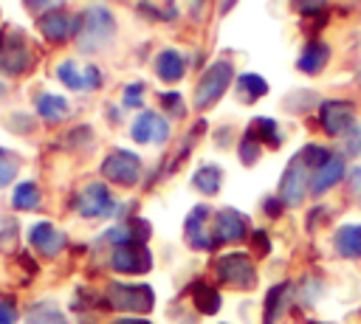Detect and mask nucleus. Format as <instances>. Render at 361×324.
Instances as JSON below:
<instances>
[{"label": "nucleus", "instance_id": "nucleus-1", "mask_svg": "<svg viewBox=\"0 0 361 324\" xmlns=\"http://www.w3.org/2000/svg\"><path fill=\"white\" fill-rule=\"evenodd\" d=\"M107 304L124 313H149L155 304V293L147 285H107Z\"/></svg>", "mask_w": 361, "mask_h": 324}, {"label": "nucleus", "instance_id": "nucleus-2", "mask_svg": "<svg viewBox=\"0 0 361 324\" xmlns=\"http://www.w3.org/2000/svg\"><path fill=\"white\" fill-rule=\"evenodd\" d=\"M79 25H82V34H79L82 51H96V48H102V45L113 37V31H116V23H113L110 11L102 8V6L87 8V14L79 20Z\"/></svg>", "mask_w": 361, "mask_h": 324}, {"label": "nucleus", "instance_id": "nucleus-3", "mask_svg": "<svg viewBox=\"0 0 361 324\" xmlns=\"http://www.w3.org/2000/svg\"><path fill=\"white\" fill-rule=\"evenodd\" d=\"M231 76H234V70H231V65L228 62H214L206 73H203V79L197 82V87H195V107H209V104H214L223 93H226V87L231 85Z\"/></svg>", "mask_w": 361, "mask_h": 324}, {"label": "nucleus", "instance_id": "nucleus-4", "mask_svg": "<svg viewBox=\"0 0 361 324\" xmlns=\"http://www.w3.org/2000/svg\"><path fill=\"white\" fill-rule=\"evenodd\" d=\"M217 276L240 290H251L257 285V270L248 254H226L217 259Z\"/></svg>", "mask_w": 361, "mask_h": 324}, {"label": "nucleus", "instance_id": "nucleus-5", "mask_svg": "<svg viewBox=\"0 0 361 324\" xmlns=\"http://www.w3.org/2000/svg\"><path fill=\"white\" fill-rule=\"evenodd\" d=\"M102 175L118 186H135L141 177V161L127 149H116L102 161Z\"/></svg>", "mask_w": 361, "mask_h": 324}, {"label": "nucleus", "instance_id": "nucleus-6", "mask_svg": "<svg viewBox=\"0 0 361 324\" xmlns=\"http://www.w3.org/2000/svg\"><path fill=\"white\" fill-rule=\"evenodd\" d=\"M149 262H152V256H149L147 245L135 242V239L118 242L113 256H110V265L118 273H144V270H149Z\"/></svg>", "mask_w": 361, "mask_h": 324}, {"label": "nucleus", "instance_id": "nucleus-7", "mask_svg": "<svg viewBox=\"0 0 361 324\" xmlns=\"http://www.w3.org/2000/svg\"><path fill=\"white\" fill-rule=\"evenodd\" d=\"M76 208H79L82 217H107V214H113L116 200H113L110 189H107L102 180H93V183H87V186L79 192Z\"/></svg>", "mask_w": 361, "mask_h": 324}, {"label": "nucleus", "instance_id": "nucleus-8", "mask_svg": "<svg viewBox=\"0 0 361 324\" xmlns=\"http://www.w3.org/2000/svg\"><path fill=\"white\" fill-rule=\"evenodd\" d=\"M305 180H307L305 163H302V158L296 155V158L288 163V169L282 172V180H279V200H285L288 206H299L302 197H305Z\"/></svg>", "mask_w": 361, "mask_h": 324}, {"label": "nucleus", "instance_id": "nucleus-9", "mask_svg": "<svg viewBox=\"0 0 361 324\" xmlns=\"http://www.w3.org/2000/svg\"><path fill=\"white\" fill-rule=\"evenodd\" d=\"M245 237V217L234 208H223L214 214V225H212V239L217 242H237Z\"/></svg>", "mask_w": 361, "mask_h": 324}, {"label": "nucleus", "instance_id": "nucleus-10", "mask_svg": "<svg viewBox=\"0 0 361 324\" xmlns=\"http://www.w3.org/2000/svg\"><path fill=\"white\" fill-rule=\"evenodd\" d=\"M166 135H169V124L152 110L141 113L133 121V138L138 144H161V141H166Z\"/></svg>", "mask_w": 361, "mask_h": 324}, {"label": "nucleus", "instance_id": "nucleus-11", "mask_svg": "<svg viewBox=\"0 0 361 324\" xmlns=\"http://www.w3.org/2000/svg\"><path fill=\"white\" fill-rule=\"evenodd\" d=\"M31 65V54H28V48L20 42V37H6V34H0V68L6 70V73H23L25 68Z\"/></svg>", "mask_w": 361, "mask_h": 324}, {"label": "nucleus", "instance_id": "nucleus-12", "mask_svg": "<svg viewBox=\"0 0 361 324\" xmlns=\"http://www.w3.org/2000/svg\"><path fill=\"white\" fill-rule=\"evenodd\" d=\"M209 217H212V211L206 206H195L186 217V239L200 251H209L214 245V239L209 234Z\"/></svg>", "mask_w": 361, "mask_h": 324}, {"label": "nucleus", "instance_id": "nucleus-13", "mask_svg": "<svg viewBox=\"0 0 361 324\" xmlns=\"http://www.w3.org/2000/svg\"><path fill=\"white\" fill-rule=\"evenodd\" d=\"M28 239H31V245H34L39 254H45V256H54V254H59V251L65 248V234L56 231L48 220L34 223L31 231H28Z\"/></svg>", "mask_w": 361, "mask_h": 324}, {"label": "nucleus", "instance_id": "nucleus-14", "mask_svg": "<svg viewBox=\"0 0 361 324\" xmlns=\"http://www.w3.org/2000/svg\"><path fill=\"white\" fill-rule=\"evenodd\" d=\"M56 76H59L68 87H73V90H93V87L102 85V76H99V70H96L93 65H87L85 70H79L76 62H62V65L56 68Z\"/></svg>", "mask_w": 361, "mask_h": 324}, {"label": "nucleus", "instance_id": "nucleus-15", "mask_svg": "<svg viewBox=\"0 0 361 324\" xmlns=\"http://www.w3.org/2000/svg\"><path fill=\"white\" fill-rule=\"evenodd\" d=\"M322 127L330 135H341L353 127V107L347 101H324L322 104Z\"/></svg>", "mask_w": 361, "mask_h": 324}, {"label": "nucleus", "instance_id": "nucleus-16", "mask_svg": "<svg viewBox=\"0 0 361 324\" xmlns=\"http://www.w3.org/2000/svg\"><path fill=\"white\" fill-rule=\"evenodd\" d=\"M333 245H336V251H338L341 256L358 259V256H361V225H355V223L341 225V228L336 231V237H333Z\"/></svg>", "mask_w": 361, "mask_h": 324}, {"label": "nucleus", "instance_id": "nucleus-17", "mask_svg": "<svg viewBox=\"0 0 361 324\" xmlns=\"http://www.w3.org/2000/svg\"><path fill=\"white\" fill-rule=\"evenodd\" d=\"M341 175H344V161H341V158H330L327 163H322V166L316 169V175H313V183H310L313 194H322L324 189L336 186V183L341 180Z\"/></svg>", "mask_w": 361, "mask_h": 324}, {"label": "nucleus", "instance_id": "nucleus-18", "mask_svg": "<svg viewBox=\"0 0 361 324\" xmlns=\"http://www.w3.org/2000/svg\"><path fill=\"white\" fill-rule=\"evenodd\" d=\"M155 70L164 82H178L183 76L186 65H183V56L178 51H161L158 59H155Z\"/></svg>", "mask_w": 361, "mask_h": 324}, {"label": "nucleus", "instance_id": "nucleus-19", "mask_svg": "<svg viewBox=\"0 0 361 324\" xmlns=\"http://www.w3.org/2000/svg\"><path fill=\"white\" fill-rule=\"evenodd\" d=\"M71 28H73V23H71V17L68 14H62V11H51V14H45V17H39V31L48 37V39H65L68 34H71Z\"/></svg>", "mask_w": 361, "mask_h": 324}, {"label": "nucleus", "instance_id": "nucleus-20", "mask_svg": "<svg viewBox=\"0 0 361 324\" xmlns=\"http://www.w3.org/2000/svg\"><path fill=\"white\" fill-rule=\"evenodd\" d=\"M327 56H330L327 45L319 42V39H313V42L305 45V51H302V56H299V70H305V73H319L322 65L327 62Z\"/></svg>", "mask_w": 361, "mask_h": 324}, {"label": "nucleus", "instance_id": "nucleus-21", "mask_svg": "<svg viewBox=\"0 0 361 324\" xmlns=\"http://www.w3.org/2000/svg\"><path fill=\"white\" fill-rule=\"evenodd\" d=\"M265 93H268V82H265L262 76H257V73H243V76L237 79V99H240V101L251 104V101H257V99L265 96Z\"/></svg>", "mask_w": 361, "mask_h": 324}, {"label": "nucleus", "instance_id": "nucleus-22", "mask_svg": "<svg viewBox=\"0 0 361 324\" xmlns=\"http://www.w3.org/2000/svg\"><path fill=\"white\" fill-rule=\"evenodd\" d=\"M37 113L45 118V121H62L68 116V101L62 96H54V93H42L37 99Z\"/></svg>", "mask_w": 361, "mask_h": 324}, {"label": "nucleus", "instance_id": "nucleus-23", "mask_svg": "<svg viewBox=\"0 0 361 324\" xmlns=\"http://www.w3.org/2000/svg\"><path fill=\"white\" fill-rule=\"evenodd\" d=\"M28 324H68V318L62 316V310L51 301H39L28 310Z\"/></svg>", "mask_w": 361, "mask_h": 324}, {"label": "nucleus", "instance_id": "nucleus-24", "mask_svg": "<svg viewBox=\"0 0 361 324\" xmlns=\"http://www.w3.org/2000/svg\"><path fill=\"white\" fill-rule=\"evenodd\" d=\"M192 299H195V307H197L200 313H206V316H214L217 307H220V296H217V290L209 287L206 282H197V285L192 287Z\"/></svg>", "mask_w": 361, "mask_h": 324}, {"label": "nucleus", "instance_id": "nucleus-25", "mask_svg": "<svg viewBox=\"0 0 361 324\" xmlns=\"http://www.w3.org/2000/svg\"><path fill=\"white\" fill-rule=\"evenodd\" d=\"M220 180H223V172L217 166H200L195 175H192V183L197 192L203 194H214L220 189Z\"/></svg>", "mask_w": 361, "mask_h": 324}, {"label": "nucleus", "instance_id": "nucleus-26", "mask_svg": "<svg viewBox=\"0 0 361 324\" xmlns=\"http://www.w3.org/2000/svg\"><path fill=\"white\" fill-rule=\"evenodd\" d=\"M285 299H288V285H274L265 296V324H274L282 310H285Z\"/></svg>", "mask_w": 361, "mask_h": 324}, {"label": "nucleus", "instance_id": "nucleus-27", "mask_svg": "<svg viewBox=\"0 0 361 324\" xmlns=\"http://www.w3.org/2000/svg\"><path fill=\"white\" fill-rule=\"evenodd\" d=\"M248 135H251L254 141H268L271 147H279V141H282V138H279V130H276V124H274L271 118H254Z\"/></svg>", "mask_w": 361, "mask_h": 324}, {"label": "nucleus", "instance_id": "nucleus-28", "mask_svg": "<svg viewBox=\"0 0 361 324\" xmlns=\"http://www.w3.org/2000/svg\"><path fill=\"white\" fill-rule=\"evenodd\" d=\"M14 208H20V211H31V208H37L39 206V189L34 186V183H20L17 189H14Z\"/></svg>", "mask_w": 361, "mask_h": 324}, {"label": "nucleus", "instance_id": "nucleus-29", "mask_svg": "<svg viewBox=\"0 0 361 324\" xmlns=\"http://www.w3.org/2000/svg\"><path fill=\"white\" fill-rule=\"evenodd\" d=\"M299 158H302V163H305V166H322V163H327L333 155H330L327 149L316 147V144H307V147L299 152Z\"/></svg>", "mask_w": 361, "mask_h": 324}, {"label": "nucleus", "instance_id": "nucleus-30", "mask_svg": "<svg viewBox=\"0 0 361 324\" xmlns=\"http://www.w3.org/2000/svg\"><path fill=\"white\" fill-rule=\"evenodd\" d=\"M14 175H17V158L0 149V189L8 186L14 180Z\"/></svg>", "mask_w": 361, "mask_h": 324}, {"label": "nucleus", "instance_id": "nucleus-31", "mask_svg": "<svg viewBox=\"0 0 361 324\" xmlns=\"http://www.w3.org/2000/svg\"><path fill=\"white\" fill-rule=\"evenodd\" d=\"M240 155H243V163H254L259 158V141H254L251 135H245L240 141Z\"/></svg>", "mask_w": 361, "mask_h": 324}, {"label": "nucleus", "instance_id": "nucleus-32", "mask_svg": "<svg viewBox=\"0 0 361 324\" xmlns=\"http://www.w3.org/2000/svg\"><path fill=\"white\" fill-rule=\"evenodd\" d=\"M141 85H130L124 90V107H141Z\"/></svg>", "mask_w": 361, "mask_h": 324}, {"label": "nucleus", "instance_id": "nucleus-33", "mask_svg": "<svg viewBox=\"0 0 361 324\" xmlns=\"http://www.w3.org/2000/svg\"><path fill=\"white\" fill-rule=\"evenodd\" d=\"M0 324H17V313H14V304H8V301H0Z\"/></svg>", "mask_w": 361, "mask_h": 324}, {"label": "nucleus", "instance_id": "nucleus-34", "mask_svg": "<svg viewBox=\"0 0 361 324\" xmlns=\"http://www.w3.org/2000/svg\"><path fill=\"white\" fill-rule=\"evenodd\" d=\"M327 0H296V8L305 11V14H313V11H322Z\"/></svg>", "mask_w": 361, "mask_h": 324}, {"label": "nucleus", "instance_id": "nucleus-35", "mask_svg": "<svg viewBox=\"0 0 361 324\" xmlns=\"http://www.w3.org/2000/svg\"><path fill=\"white\" fill-rule=\"evenodd\" d=\"M350 189H353L355 197L361 200V166H355V169L350 172Z\"/></svg>", "mask_w": 361, "mask_h": 324}, {"label": "nucleus", "instance_id": "nucleus-36", "mask_svg": "<svg viewBox=\"0 0 361 324\" xmlns=\"http://www.w3.org/2000/svg\"><path fill=\"white\" fill-rule=\"evenodd\" d=\"M161 99H164V104H172L175 116H180V113H183V107H180V99H178V93H164Z\"/></svg>", "mask_w": 361, "mask_h": 324}, {"label": "nucleus", "instance_id": "nucleus-37", "mask_svg": "<svg viewBox=\"0 0 361 324\" xmlns=\"http://www.w3.org/2000/svg\"><path fill=\"white\" fill-rule=\"evenodd\" d=\"M254 245H257L259 254H268V237H265V231H257L254 234Z\"/></svg>", "mask_w": 361, "mask_h": 324}, {"label": "nucleus", "instance_id": "nucleus-38", "mask_svg": "<svg viewBox=\"0 0 361 324\" xmlns=\"http://www.w3.org/2000/svg\"><path fill=\"white\" fill-rule=\"evenodd\" d=\"M265 208H268V214H276L282 208V200H265Z\"/></svg>", "mask_w": 361, "mask_h": 324}, {"label": "nucleus", "instance_id": "nucleus-39", "mask_svg": "<svg viewBox=\"0 0 361 324\" xmlns=\"http://www.w3.org/2000/svg\"><path fill=\"white\" fill-rule=\"evenodd\" d=\"M113 324H149V321H144V318H116Z\"/></svg>", "mask_w": 361, "mask_h": 324}, {"label": "nucleus", "instance_id": "nucleus-40", "mask_svg": "<svg viewBox=\"0 0 361 324\" xmlns=\"http://www.w3.org/2000/svg\"><path fill=\"white\" fill-rule=\"evenodd\" d=\"M42 3H59V0H25V6H31V8H39Z\"/></svg>", "mask_w": 361, "mask_h": 324}]
</instances>
